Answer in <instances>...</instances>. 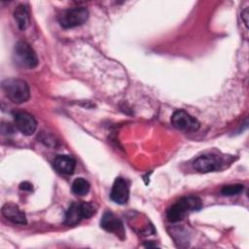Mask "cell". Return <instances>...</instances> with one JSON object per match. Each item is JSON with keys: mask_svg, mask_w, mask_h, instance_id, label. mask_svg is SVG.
Masks as SVG:
<instances>
[{"mask_svg": "<svg viewBox=\"0 0 249 249\" xmlns=\"http://www.w3.org/2000/svg\"><path fill=\"white\" fill-rule=\"evenodd\" d=\"M201 207L202 201L198 196H183L176 203L168 208L166 212V217L170 223H177L182 221L190 212L197 211Z\"/></svg>", "mask_w": 249, "mask_h": 249, "instance_id": "1", "label": "cell"}, {"mask_svg": "<svg viewBox=\"0 0 249 249\" xmlns=\"http://www.w3.org/2000/svg\"><path fill=\"white\" fill-rule=\"evenodd\" d=\"M2 89L8 99L16 104L24 103L30 97L29 86L21 79L10 78L4 80L2 82Z\"/></svg>", "mask_w": 249, "mask_h": 249, "instance_id": "2", "label": "cell"}, {"mask_svg": "<svg viewBox=\"0 0 249 249\" xmlns=\"http://www.w3.org/2000/svg\"><path fill=\"white\" fill-rule=\"evenodd\" d=\"M96 212L92 203L86 201L73 202L67 209L64 216V224L66 226H75L83 219L90 218Z\"/></svg>", "mask_w": 249, "mask_h": 249, "instance_id": "3", "label": "cell"}, {"mask_svg": "<svg viewBox=\"0 0 249 249\" xmlns=\"http://www.w3.org/2000/svg\"><path fill=\"white\" fill-rule=\"evenodd\" d=\"M14 57L18 65L28 69L35 68L39 63L36 53L25 41H18L15 45Z\"/></svg>", "mask_w": 249, "mask_h": 249, "instance_id": "4", "label": "cell"}, {"mask_svg": "<svg viewBox=\"0 0 249 249\" xmlns=\"http://www.w3.org/2000/svg\"><path fill=\"white\" fill-rule=\"evenodd\" d=\"M89 18V11L84 7L69 8L58 16V22L63 28H74L84 24Z\"/></svg>", "mask_w": 249, "mask_h": 249, "instance_id": "5", "label": "cell"}, {"mask_svg": "<svg viewBox=\"0 0 249 249\" xmlns=\"http://www.w3.org/2000/svg\"><path fill=\"white\" fill-rule=\"evenodd\" d=\"M171 124L182 131H196L200 126L199 122L184 110H177L172 114Z\"/></svg>", "mask_w": 249, "mask_h": 249, "instance_id": "6", "label": "cell"}, {"mask_svg": "<svg viewBox=\"0 0 249 249\" xmlns=\"http://www.w3.org/2000/svg\"><path fill=\"white\" fill-rule=\"evenodd\" d=\"M222 165H223L222 158L214 154L201 155L197 157L193 162L194 168L201 173L216 171L220 169Z\"/></svg>", "mask_w": 249, "mask_h": 249, "instance_id": "7", "label": "cell"}, {"mask_svg": "<svg viewBox=\"0 0 249 249\" xmlns=\"http://www.w3.org/2000/svg\"><path fill=\"white\" fill-rule=\"evenodd\" d=\"M14 120L17 128L26 136L32 135L37 128L36 119L27 112H16L14 114Z\"/></svg>", "mask_w": 249, "mask_h": 249, "instance_id": "8", "label": "cell"}, {"mask_svg": "<svg viewBox=\"0 0 249 249\" xmlns=\"http://www.w3.org/2000/svg\"><path fill=\"white\" fill-rule=\"evenodd\" d=\"M100 227L106 231L115 233L120 238L124 237V224L113 212L105 211L100 220Z\"/></svg>", "mask_w": 249, "mask_h": 249, "instance_id": "9", "label": "cell"}, {"mask_svg": "<svg viewBox=\"0 0 249 249\" xmlns=\"http://www.w3.org/2000/svg\"><path fill=\"white\" fill-rule=\"evenodd\" d=\"M129 197V189L126 181L122 177H117L113 183L110 198L118 204H125Z\"/></svg>", "mask_w": 249, "mask_h": 249, "instance_id": "10", "label": "cell"}, {"mask_svg": "<svg viewBox=\"0 0 249 249\" xmlns=\"http://www.w3.org/2000/svg\"><path fill=\"white\" fill-rule=\"evenodd\" d=\"M53 164L57 172L65 175L73 174L76 167L75 160L68 155L56 156L53 161Z\"/></svg>", "mask_w": 249, "mask_h": 249, "instance_id": "11", "label": "cell"}, {"mask_svg": "<svg viewBox=\"0 0 249 249\" xmlns=\"http://www.w3.org/2000/svg\"><path fill=\"white\" fill-rule=\"evenodd\" d=\"M2 214L6 219H8L9 221L15 224H18V225L26 224L25 213L16 204H13V203L4 204L2 207Z\"/></svg>", "mask_w": 249, "mask_h": 249, "instance_id": "12", "label": "cell"}, {"mask_svg": "<svg viewBox=\"0 0 249 249\" xmlns=\"http://www.w3.org/2000/svg\"><path fill=\"white\" fill-rule=\"evenodd\" d=\"M14 18L20 30H25L30 23V15L28 7L24 4L18 5L14 11Z\"/></svg>", "mask_w": 249, "mask_h": 249, "instance_id": "13", "label": "cell"}, {"mask_svg": "<svg viewBox=\"0 0 249 249\" xmlns=\"http://www.w3.org/2000/svg\"><path fill=\"white\" fill-rule=\"evenodd\" d=\"M89 188H90L89 183L85 178H82V177L76 178L72 183V187H71L72 192L77 196H86L89 193Z\"/></svg>", "mask_w": 249, "mask_h": 249, "instance_id": "14", "label": "cell"}, {"mask_svg": "<svg viewBox=\"0 0 249 249\" xmlns=\"http://www.w3.org/2000/svg\"><path fill=\"white\" fill-rule=\"evenodd\" d=\"M244 189V186L241 184H231L224 186L221 190V193L224 196H236L240 194Z\"/></svg>", "mask_w": 249, "mask_h": 249, "instance_id": "15", "label": "cell"}, {"mask_svg": "<svg viewBox=\"0 0 249 249\" xmlns=\"http://www.w3.org/2000/svg\"><path fill=\"white\" fill-rule=\"evenodd\" d=\"M19 189L20 190H23V191H32V184H30L29 182H22V183H20V185H19Z\"/></svg>", "mask_w": 249, "mask_h": 249, "instance_id": "16", "label": "cell"}, {"mask_svg": "<svg viewBox=\"0 0 249 249\" xmlns=\"http://www.w3.org/2000/svg\"><path fill=\"white\" fill-rule=\"evenodd\" d=\"M247 15H248V9H245V11H244L243 14H242V17L244 18V23H245L246 26H247V22H248V21H247V17H248Z\"/></svg>", "mask_w": 249, "mask_h": 249, "instance_id": "17", "label": "cell"}]
</instances>
